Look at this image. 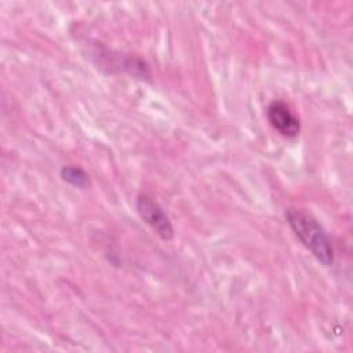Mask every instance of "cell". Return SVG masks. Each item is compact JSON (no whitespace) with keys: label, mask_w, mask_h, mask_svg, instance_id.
<instances>
[{"label":"cell","mask_w":353,"mask_h":353,"mask_svg":"<svg viewBox=\"0 0 353 353\" xmlns=\"http://www.w3.org/2000/svg\"><path fill=\"white\" fill-rule=\"evenodd\" d=\"M266 119L273 130L285 138H295L301 131L299 117L284 101L270 102L266 108Z\"/></svg>","instance_id":"3957f363"},{"label":"cell","mask_w":353,"mask_h":353,"mask_svg":"<svg viewBox=\"0 0 353 353\" xmlns=\"http://www.w3.org/2000/svg\"><path fill=\"white\" fill-rule=\"evenodd\" d=\"M61 176L65 182H68L73 186H77V188H85L90 182L88 174L77 165H65V167H62Z\"/></svg>","instance_id":"277c9868"},{"label":"cell","mask_w":353,"mask_h":353,"mask_svg":"<svg viewBox=\"0 0 353 353\" xmlns=\"http://www.w3.org/2000/svg\"><path fill=\"white\" fill-rule=\"evenodd\" d=\"M137 212L141 216V219L163 240L168 241L174 237V226L168 218V215L164 212V210L160 207V204L148 194H139L135 201Z\"/></svg>","instance_id":"7a4b0ae2"},{"label":"cell","mask_w":353,"mask_h":353,"mask_svg":"<svg viewBox=\"0 0 353 353\" xmlns=\"http://www.w3.org/2000/svg\"><path fill=\"white\" fill-rule=\"evenodd\" d=\"M285 219L295 236L319 262L324 266L332 265L334 248L331 240L324 228L310 212L301 208H288L285 211Z\"/></svg>","instance_id":"6da1fadb"}]
</instances>
